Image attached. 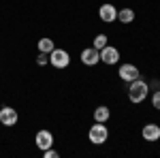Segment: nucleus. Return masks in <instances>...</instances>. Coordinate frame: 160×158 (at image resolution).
Instances as JSON below:
<instances>
[{
    "label": "nucleus",
    "mask_w": 160,
    "mask_h": 158,
    "mask_svg": "<svg viewBox=\"0 0 160 158\" xmlns=\"http://www.w3.org/2000/svg\"><path fill=\"white\" fill-rule=\"evenodd\" d=\"M37 145L41 150H47V147L53 145V135H51V130H38L37 133Z\"/></svg>",
    "instance_id": "nucleus-9"
},
{
    "label": "nucleus",
    "mask_w": 160,
    "mask_h": 158,
    "mask_svg": "<svg viewBox=\"0 0 160 158\" xmlns=\"http://www.w3.org/2000/svg\"><path fill=\"white\" fill-rule=\"evenodd\" d=\"M88 137H90V141H92L94 145H102V143L107 141V137H109V133H107V126H105L102 122H96V124L90 128Z\"/></svg>",
    "instance_id": "nucleus-2"
},
{
    "label": "nucleus",
    "mask_w": 160,
    "mask_h": 158,
    "mask_svg": "<svg viewBox=\"0 0 160 158\" xmlns=\"http://www.w3.org/2000/svg\"><path fill=\"white\" fill-rule=\"evenodd\" d=\"M81 62H83L86 66H94V64H98V62H100L98 49H94V47L83 49V51H81Z\"/></svg>",
    "instance_id": "nucleus-6"
},
{
    "label": "nucleus",
    "mask_w": 160,
    "mask_h": 158,
    "mask_svg": "<svg viewBox=\"0 0 160 158\" xmlns=\"http://www.w3.org/2000/svg\"><path fill=\"white\" fill-rule=\"evenodd\" d=\"M43 156L45 158H58V152L51 150V147H47V150H43Z\"/></svg>",
    "instance_id": "nucleus-16"
},
{
    "label": "nucleus",
    "mask_w": 160,
    "mask_h": 158,
    "mask_svg": "<svg viewBox=\"0 0 160 158\" xmlns=\"http://www.w3.org/2000/svg\"><path fill=\"white\" fill-rule=\"evenodd\" d=\"M37 62L43 66V64H47L49 62V58H47V54H38V58H37Z\"/></svg>",
    "instance_id": "nucleus-17"
},
{
    "label": "nucleus",
    "mask_w": 160,
    "mask_h": 158,
    "mask_svg": "<svg viewBox=\"0 0 160 158\" xmlns=\"http://www.w3.org/2000/svg\"><path fill=\"white\" fill-rule=\"evenodd\" d=\"M143 139L145 141H152V143L158 141L160 139V126L158 124H145L143 126Z\"/></svg>",
    "instance_id": "nucleus-10"
},
{
    "label": "nucleus",
    "mask_w": 160,
    "mask_h": 158,
    "mask_svg": "<svg viewBox=\"0 0 160 158\" xmlns=\"http://www.w3.org/2000/svg\"><path fill=\"white\" fill-rule=\"evenodd\" d=\"M49 62H51V66H56V69H66L71 64V56L64 49H53L49 54Z\"/></svg>",
    "instance_id": "nucleus-3"
},
{
    "label": "nucleus",
    "mask_w": 160,
    "mask_h": 158,
    "mask_svg": "<svg viewBox=\"0 0 160 158\" xmlns=\"http://www.w3.org/2000/svg\"><path fill=\"white\" fill-rule=\"evenodd\" d=\"M98 15L102 22H107V24H111V22H115L118 19V9L113 7V4H102L98 9Z\"/></svg>",
    "instance_id": "nucleus-8"
},
{
    "label": "nucleus",
    "mask_w": 160,
    "mask_h": 158,
    "mask_svg": "<svg viewBox=\"0 0 160 158\" xmlns=\"http://www.w3.org/2000/svg\"><path fill=\"white\" fill-rule=\"evenodd\" d=\"M105 45H107V37H105V34H98V37H94V45H92V47L94 49H102L105 47Z\"/></svg>",
    "instance_id": "nucleus-14"
},
{
    "label": "nucleus",
    "mask_w": 160,
    "mask_h": 158,
    "mask_svg": "<svg viewBox=\"0 0 160 158\" xmlns=\"http://www.w3.org/2000/svg\"><path fill=\"white\" fill-rule=\"evenodd\" d=\"M152 107L160 111V92H154L152 94Z\"/></svg>",
    "instance_id": "nucleus-15"
},
{
    "label": "nucleus",
    "mask_w": 160,
    "mask_h": 158,
    "mask_svg": "<svg viewBox=\"0 0 160 158\" xmlns=\"http://www.w3.org/2000/svg\"><path fill=\"white\" fill-rule=\"evenodd\" d=\"M109 107H105V105H102V107H96V111H94V120L96 122H102V124H105V122L109 120Z\"/></svg>",
    "instance_id": "nucleus-11"
},
{
    "label": "nucleus",
    "mask_w": 160,
    "mask_h": 158,
    "mask_svg": "<svg viewBox=\"0 0 160 158\" xmlns=\"http://www.w3.org/2000/svg\"><path fill=\"white\" fill-rule=\"evenodd\" d=\"M98 54H100V60L105 62V64H115V62L120 60V51L115 47H109V45H105Z\"/></svg>",
    "instance_id": "nucleus-4"
},
{
    "label": "nucleus",
    "mask_w": 160,
    "mask_h": 158,
    "mask_svg": "<svg viewBox=\"0 0 160 158\" xmlns=\"http://www.w3.org/2000/svg\"><path fill=\"white\" fill-rule=\"evenodd\" d=\"M118 19H120L122 24H130V22L135 19V11H132V9H122V11H118Z\"/></svg>",
    "instance_id": "nucleus-12"
},
{
    "label": "nucleus",
    "mask_w": 160,
    "mask_h": 158,
    "mask_svg": "<svg viewBox=\"0 0 160 158\" xmlns=\"http://www.w3.org/2000/svg\"><path fill=\"white\" fill-rule=\"evenodd\" d=\"M118 75L124 81H135V79H139V69H137L135 64H122Z\"/></svg>",
    "instance_id": "nucleus-5"
},
{
    "label": "nucleus",
    "mask_w": 160,
    "mask_h": 158,
    "mask_svg": "<svg viewBox=\"0 0 160 158\" xmlns=\"http://www.w3.org/2000/svg\"><path fill=\"white\" fill-rule=\"evenodd\" d=\"M148 92V84L141 79H135V81H130V88H128V98H130V103H141V100H145Z\"/></svg>",
    "instance_id": "nucleus-1"
},
{
    "label": "nucleus",
    "mask_w": 160,
    "mask_h": 158,
    "mask_svg": "<svg viewBox=\"0 0 160 158\" xmlns=\"http://www.w3.org/2000/svg\"><path fill=\"white\" fill-rule=\"evenodd\" d=\"M0 122L4 126H15L17 124V111L13 107H2L0 109Z\"/></svg>",
    "instance_id": "nucleus-7"
},
{
    "label": "nucleus",
    "mask_w": 160,
    "mask_h": 158,
    "mask_svg": "<svg viewBox=\"0 0 160 158\" xmlns=\"http://www.w3.org/2000/svg\"><path fill=\"white\" fill-rule=\"evenodd\" d=\"M53 41H51V38H41V41H38V51H41V54H51V51H53Z\"/></svg>",
    "instance_id": "nucleus-13"
}]
</instances>
